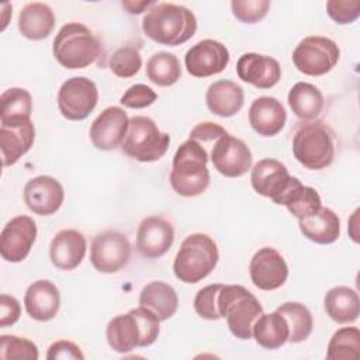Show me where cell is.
<instances>
[{
    "instance_id": "16",
    "label": "cell",
    "mask_w": 360,
    "mask_h": 360,
    "mask_svg": "<svg viewBox=\"0 0 360 360\" xmlns=\"http://www.w3.org/2000/svg\"><path fill=\"white\" fill-rule=\"evenodd\" d=\"M229 63L228 48L215 39H202L194 44L184 56L187 72L194 77H210L221 73Z\"/></svg>"
},
{
    "instance_id": "31",
    "label": "cell",
    "mask_w": 360,
    "mask_h": 360,
    "mask_svg": "<svg viewBox=\"0 0 360 360\" xmlns=\"http://www.w3.org/2000/svg\"><path fill=\"white\" fill-rule=\"evenodd\" d=\"M288 325L281 314L277 311L271 314H262L253 325L252 338L256 343L267 350H276L288 342Z\"/></svg>"
},
{
    "instance_id": "24",
    "label": "cell",
    "mask_w": 360,
    "mask_h": 360,
    "mask_svg": "<svg viewBox=\"0 0 360 360\" xmlns=\"http://www.w3.org/2000/svg\"><path fill=\"white\" fill-rule=\"evenodd\" d=\"M285 121L287 111L276 97H257L249 107V124L262 136L277 135L284 128Z\"/></svg>"
},
{
    "instance_id": "42",
    "label": "cell",
    "mask_w": 360,
    "mask_h": 360,
    "mask_svg": "<svg viewBox=\"0 0 360 360\" xmlns=\"http://www.w3.org/2000/svg\"><path fill=\"white\" fill-rule=\"evenodd\" d=\"M158 98V94L146 84H134L127 89V91L121 96L120 103L127 108H146L152 105Z\"/></svg>"
},
{
    "instance_id": "34",
    "label": "cell",
    "mask_w": 360,
    "mask_h": 360,
    "mask_svg": "<svg viewBox=\"0 0 360 360\" xmlns=\"http://www.w3.org/2000/svg\"><path fill=\"white\" fill-rule=\"evenodd\" d=\"M281 205L287 207L290 214L301 219L315 214L322 207V200L314 187L304 186L298 179L283 198Z\"/></svg>"
},
{
    "instance_id": "38",
    "label": "cell",
    "mask_w": 360,
    "mask_h": 360,
    "mask_svg": "<svg viewBox=\"0 0 360 360\" xmlns=\"http://www.w3.org/2000/svg\"><path fill=\"white\" fill-rule=\"evenodd\" d=\"M39 357L38 346L25 338L15 335H1L0 336V359H25L37 360Z\"/></svg>"
},
{
    "instance_id": "41",
    "label": "cell",
    "mask_w": 360,
    "mask_h": 360,
    "mask_svg": "<svg viewBox=\"0 0 360 360\" xmlns=\"http://www.w3.org/2000/svg\"><path fill=\"white\" fill-rule=\"evenodd\" d=\"M326 13L336 24H350L360 15V0H329Z\"/></svg>"
},
{
    "instance_id": "46",
    "label": "cell",
    "mask_w": 360,
    "mask_h": 360,
    "mask_svg": "<svg viewBox=\"0 0 360 360\" xmlns=\"http://www.w3.org/2000/svg\"><path fill=\"white\" fill-rule=\"evenodd\" d=\"M152 4L153 1H122V7H125L129 14H141L142 11H145V8L148 10Z\"/></svg>"
},
{
    "instance_id": "11",
    "label": "cell",
    "mask_w": 360,
    "mask_h": 360,
    "mask_svg": "<svg viewBox=\"0 0 360 360\" xmlns=\"http://www.w3.org/2000/svg\"><path fill=\"white\" fill-rule=\"evenodd\" d=\"M131 259V243L122 232L103 231L97 233L90 246V262L93 267L105 274L124 269Z\"/></svg>"
},
{
    "instance_id": "23",
    "label": "cell",
    "mask_w": 360,
    "mask_h": 360,
    "mask_svg": "<svg viewBox=\"0 0 360 360\" xmlns=\"http://www.w3.org/2000/svg\"><path fill=\"white\" fill-rule=\"evenodd\" d=\"M24 307L27 314L38 322L53 319L60 308L59 288L49 280L34 281L25 290Z\"/></svg>"
},
{
    "instance_id": "37",
    "label": "cell",
    "mask_w": 360,
    "mask_h": 360,
    "mask_svg": "<svg viewBox=\"0 0 360 360\" xmlns=\"http://www.w3.org/2000/svg\"><path fill=\"white\" fill-rule=\"evenodd\" d=\"M110 70L121 77L128 79L135 76L142 68V58L139 49L132 45H124L112 52L108 60Z\"/></svg>"
},
{
    "instance_id": "6",
    "label": "cell",
    "mask_w": 360,
    "mask_h": 360,
    "mask_svg": "<svg viewBox=\"0 0 360 360\" xmlns=\"http://www.w3.org/2000/svg\"><path fill=\"white\" fill-rule=\"evenodd\" d=\"M218 259V246L211 236L200 232L191 233L181 242L176 253L173 271L180 281L195 284L215 269Z\"/></svg>"
},
{
    "instance_id": "26",
    "label": "cell",
    "mask_w": 360,
    "mask_h": 360,
    "mask_svg": "<svg viewBox=\"0 0 360 360\" xmlns=\"http://www.w3.org/2000/svg\"><path fill=\"white\" fill-rule=\"evenodd\" d=\"M298 226L307 239L318 245H330L340 235V219L328 207H321L315 214L298 219Z\"/></svg>"
},
{
    "instance_id": "39",
    "label": "cell",
    "mask_w": 360,
    "mask_h": 360,
    "mask_svg": "<svg viewBox=\"0 0 360 360\" xmlns=\"http://www.w3.org/2000/svg\"><path fill=\"white\" fill-rule=\"evenodd\" d=\"M224 284H210L198 290L194 297V311L198 316L208 321H218L221 318L218 309V295Z\"/></svg>"
},
{
    "instance_id": "28",
    "label": "cell",
    "mask_w": 360,
    "mask_h": 360,
    "mask_svg": "<svg viewBox=\"0 0 360 360\" xmlns=\"http://www.w3.org/2000/svg\"><path fill=\"white\" fill-rule=\"evenodd\" d=\"M139 305L149 308L162 322L176 314L179 308V297L170 284L165 281H150L139 294Z\"/></svg>"
},
{
    "instance_id": "40",
    "label": "cell",
    "mask_w": 360,
    "mask_h": 360,
    "mask_svg": "<svg viewBox=\"0 0 360 360\" xmlns=\"http://www.w3.org/2000/svg\"><path fill=\"white\" fill-rule=\"evenodd\" d=\"M232 14L245 24H255L263 20L270 8L269 0H233L231 1Z\"/></svg>"
},
{
    "instance_id": "7",
    "label": "cell",
    "mask_w": 360,
    "mask_h": 360,
    "mask_svg": "<svg viewBox=\"0 0 360 360\" xmlns=\"http://www.w3.org/2000/svg\"><path fill=\"white\" fill-rule=\"evenodd\" d=\"M218 309L221 318L226 319L231 333L240 339L249 340L257 318L263 314L259 300L243 285H222L218 295Z\"/></svg>"
},
{
    "instance_id": "27",
    "label": "cell",
    "mask_w": 360,
    "mask_h": 360,
    "mask_svg": "<svg viewBox=\"0 0 360 360\" xmlns=\"http://www.w3.org/2000/svg\"><path fill=\"white\" fill-rule=\"evenodd\" d=\"M55 27L52 8L41 1L25 4L18 15V30L22 37L31 41H41L51 35Z\"/></svg>"
},
{
    "instance_id": "10",
    "label": "cell",
    "mask_w": 360,
    "mask_h": 360,
    "mask_svg": "<svg viewBox=\"0 0 360 360\" xmlns=\"http://www.w3.org/2000/svg\"><path fill=\"white\" fill-rule=\"evenodd\" d=\"M56 101L60 114L66 120L82 121L96 108L98 90L93 80L84 76H75L62 83Z\"/></svg>"
},
{
    "instance_id": "20",
    "label": "cell",
    "mask_w": 360,
    "mask_h": 360,
    "mask_svg": "<svg viewBox=\"0 0 360 360\" xmlns=\"http://www.w3.org/2000/svg\"><path fill=\"white\" fill-rule=\"evenodd\" d=\"M236 73L242 82L257 89H271L281 79V66L271 56L248 52L238 59Z\"/></svg>"
},
{
    "instance_id": "12",
    "label": "cell",
    "mask_w": 360,
    "mask_h": 360,
    "mask_svg": "<svg viewBox=\"0 0 360 360\" xmlns=\"http://www.w3.org/2000/svg\"><path fill=\"white\" fill-rule=\"evenodd\" d=\"M297 177L288 173L284 163L277 159H262L253 167L250 173V183L253 190L270 198L274 204L280 205L283 197L294 184Z\"/></svg>"
},
{
    "instance_id": "9",
    "label": "cell",
    "mask_w": 360,
    "mask_h": 360,
    "mask_svg": "<svg viewBox=\"0 0 360 360\" xmlns=\"http://www.w3.org/2000/svg\"><path fill=\"white\" fill-rule=\"evenodd\" d=\"M291 58L301 73L314 77L323 76L336 66L340 49L330 38L309 35L298 42Z\"/></svg>"
},
{
    "instance_id": "45",
    "label": "cell",
    "mask_w": 360,
    "mask_h": 360,
    "mask_svg": "<svg viewBox=\"0 0 360 360\" xmlns=\"http://www.w3.org/2000/svg\"><path fill=\"white\" fill-rule=\"evenodd\" d=\"M225 134H228V131L224 127H221L215 122H211V121H205V122L197 124L190 131L188 138L194 139V141H198L200 143H205V142L217 141L218 138H221Z\"/></svg>"
},
{
    "instance_id": "36",
    "label": "cell",
    "mask_w": 360,
    "mask_h": 360,
    "mask_svg": "<svg viewBox=\"0 0 360 360\" xmlns=\"http://www.w3.org/2000/svg\"><path fill=\"white\" fill-rule=\"evenodd\" d=\"M360 357V330L356 326H345L338 329L326 350L329 360H357Z\"/></svg>"
},
{
    "instance_id": "33",
    "label": "cell",
    "mask_w": 360,
    "mask_h": 360,
    "mask_svg": "<svg viewBox=\"0 0 360 360\" xmlns=\"http://www.w3.org/2000/svg\"><path fill=\"white\" fill-rule=\"evenodd\" d=\"M32 112V97L21 87H10L0 96V124L30 120Z\"/></svg>"
},
{
    "instance_id": "22",
    "label": "cell",
    "mask_w": 360,
    "mask_h": 360,
    "mask_svg": "<svg viewBox=\"0 0 360 360\" xmlns=\"http://www.w3.org/2000/svg\"><path fill=\"white\" fill-rule=\"evenodd\" d=\"M86 238L76 229H62L51 240L49 259L59 270H73L84 259Z\"/></svg>"
},
{
    "instance_id": "18",
    "label": "cell",
    "mask_w": 360,
    "mask_h": 360,
    "mask_svg": "<svg viewBox=\"0 0 360 360\" xmlns=\"http://www.w3.org/2000/svg\"><path fill=\"white\" fill-rule=\"evenodd\" d=\"M174 242V228L162 217H148L136 231V249L146 259H159L167 253Z\"/></svg>"
},
{
    "instance_id": "32",
    "label": "cell",
    "mask_w": 360,
    "mask_h": 360,
    "mask_svg": "<svg viewBox=\"0 0 360 360\" xmlns=\"http://www.w3.org/2000/svg\"><path fill=\"white\" fill-rule=\"evenodd\" d=\"M278 314L284 316L288 325V342L300 343L309 338L314 329V318L311 311L301 302L288 301L276 308Z\"/></svg>"
},
{
    "instance_id": "2",
    "label": "cell",
    "mask_w": 360,
    "mask_h": 360,
    "mask_svg": "<svg viewBox=\"0 0 360 360\" xmlns=\"http://www.w3.org/2000/svg\"><path fill=\"white\" fill-rule=\"evenodd\" d=\"M159 318L146 307H136L114 316L105 329L110 347L117 353H129L135 347H148L159 336Z\"/></svg>"
},
{
    "instance_id": "4",
    "label": "cell",
    "mask_w": 360,
    "mask_h": 360,
    "mask_svg": "<svg viewBox=\"0 0 360 360\" xmlns=\"http://www.w3.org/2000/svg\"><path fill=\"white\" fill-rule=\"evenodd\" d=\"M336 150L333 129L321 120L302 121L292 135L294 158L309 170H321L332 165Z\"/></svg>"
},
{
    "instance_id": "3",
    "label": "cell",
    "mask_w": 360,
    "mask_h": 360,
    "mask_svg": "<svg viewBox=\"0 0 360 360\" xmlns=\"http://www.w3.org/2000/svg\"><path fill=\"white\" fill-rule=\"evenodd\" d=\"M208 158L202 143L190 138L177 148L173 156L170 186L179 195L197 197L208 188Z\"/></svg>"
},
{
    "instance_id": "29",
    "label": "cell",
    "mask_w": 360,
    "mask_h": 360,
    "mask_svg": "<svg viewBox=\"0 0 360 360\" xmlns=\"http://www.w3.org/2000/svg\"><path fill=\"white\" fill-rule=\"evenodd\" d=\"M323 307L326 315L336 323H352L360 314V300L357 292L346 285H338L325 294Z\"/></svg>"
},
{
    "instance_id": "43",
    "label": "cell",
    "mask_w": 360,
    "mask_h": 360,
    "mask_svg": "<svg viewBox=\"0 0 360 360\" xmlns=\"http://www.w3.org/2000/svg\"><path fill=\"white\" fill-rule=\"evenodd\" d=\"M48 360H58V359H75V360H83L84 354L82 353L80 347L70 342V340H56L53 342L46 352Z\"/></svg>"
},
{
    "instance_id": "1",
    "label": "cell",
    "mask_w": 360,
    "mask_h": 360,
    "mask_svg": "<svg viewBox=\"0 0 360 360\" xmlns=\"http://www.w3.org/2000/svg\"><path fill=\"white\" fill-rule=\"evenodd\" d=\"M142 30L158 44L177 46L195 34L197 18L186 6L153 1L142 18Z\"/></svg>"
},
{
    "instance_id": "5",
    "label": "cell",
    "mask_w": 360,
    "mask_h": 360,
    "mask_svg": "<svg viewBox=\"0 0 360 360\" xmlns=\"http://www.w3.org/2000/svg\"><path fill=\"white\" fill-rule=\"evenodd\" d=\"M52 53L66 69H84L94 63L101 55L98 38L82 22H68L58 31Z\"/></svg>"
},
{
    "instance_id": "44",
    "label": "cell",
    "mask_w": 360,
    "mask_h": 360,
    "mask_svg": "<svg viewBox=\"0 0 360 360\" xmlns=\"http://www.w3.org/2000/svg\"><path fill=\"white\" fill-rule=\"evenodd\" d=\"M21 315V305L18 300L8 294L0 295V328L14 325Z\"/></svg>"
},
{
    "instance_id": "21",
    "label": "cell",
    "mask_w": 360,
    "mask_h": 360,
    "mask_svg": "<svg viewBox=\"0 0 360 360\" xmlns=\"http://www.w3.org/2000/svg\"><path fill=\"white\" fill-rule=\"evenodd\" d=\"M35 141V128L30 120L0 124V153L4 167L11 166L25 155Z\"/></svg>"
},
{
    "instance_id": "17",
    "label": "cell",
    "mask_w": 360,
    "mask_h": 360,
    "mask_svg": "<svg viewBox=\"0 0 360 360\" xmlns=\"http://www.w3.org/2000/svg\"><path fill=\"white\" fill-rule=\"evenodd\" d=\"M129 125L127 111L111 105L104 108L90 127L91 143L100 150H114L121 146Z\"/></svg>"
},
{
    "instance_id": "25",
    "label": "cell",
    "mask_w": 360,
    "mask_h": 360,
    "mask_svg": "<svg viewBox=\"0 0 360 360\" xmlns=\"http://www.w3.org/2000/svg\"><path fill=\"white\" fill-rule=\"evenodd\" d=\"M243 89L232 80H218L208 86L205 103L208 110L219 117L228 118L240 111L243 107Z\"/></svg>"
},
{
    "instance_id": "19",
    "label": "cell",
    "mask_w": 360,
    "mask_h": 360,
    "mask_svg": "<svg viewBox=\"0 0 360 360\" xmlns=\"http://www.w3.org/2000/svg\"><path fill=\"white\" fill-rule=\"evenodd\" d=\"M24 202L37 215H53L65 198L63 186L52 176H37L24 186Z\"/></svg>"
},
{
    "instance_id": "35",
    "label": "cell",
    "mask_w": 360,
    "mask_h": 360,
    "mask_svg": "<svg viewBox=\"0 0 360 360\" xmlns=\"http://www.w3.org/2000/svg\"><path fill=\"white\" fill-rule=\"evenodd\" d=\"M146 76L156 86H173L181 76V66L177 56L166 51L153 53L146 62Z\"/></svg>"
},
{
    "instance_id": "14",
    "label": "cell",
    "mask_w": 360,
    "mask_h": 360,
    "mask_svg": "<svg viewBox=\"0 0 360 360\" xmlns=\"http://www.w3.org/2000/svg\"><path fill=\"white\" fill-rule=\"evenodd\" d=\"M38 228L35 221L28 215L11 218L0 233V255L6 262L20 263L31 252L37 239Z\"/></svg>"
},
{
    "instance_id": "13",
    "label": "cell",
    "mask_w": 360,
    "mask_h": 360,
    "mask_svg": "<svg viewBox=\"0 0 360 360\" xmlns=\"http://www.w3.org/2000/svg\"><path fill=\"white\" fill-rule=\"evenodd\" d=\"M210 158L218 173L232 179L248 173L253 162L249 146L229 132L215 141Z\"/></svg>"
},
{
    "instance_id": "8",
    "label": "cell",
    "mask_w": 360,
    "mask_h": 360,
    "mask_svg": "<svg viewBox=\"0 0 360 360\" xmlns=\"http://www.w3.org/2000/svg\"><path fill=\"white\" fill-rule=\"evenodd\" d=\"M169 143V134L162 132L150 117L134 115L129 118L121 150L131 159L148 163L159 160L167 152Z\"/></svg>"
},
{
    "instance_id": "15",
    "label": "cell",
    "mask_w": 360,
    "mask_h": 360,
    "mask_svg": "<svg viewBox=\"0 0 360 360\" xmlns=\"http://www.w3.org/2000/svg\"><path fill=\"white\" fill-rule=\"evenodd\" d=\"M249 276L255 287L273 291L284 285L288 278V266L283 255L274 248L259 249L249 263Z\"/></svg>"
},
{
    "instance_id": "30",
    "label": "cell",
    "mask_w": 360,
    "mask_h": 360,
    "mask_svg": "<svg viewBox=\"0 0 360 360\" xmlns=\"http://www.w3.org/2000/svg\"><path fill=\"white\" fill-rule=\"evenodd\" d=\"M287 101L291 111L302 121L316 120L325 105L322 91L307 82L295 83L288 91Z\"/></svg>"
}]
</instances>
